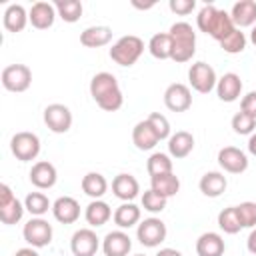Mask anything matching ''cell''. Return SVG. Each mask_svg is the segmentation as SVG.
<instances>
[{"mask_svg": "<svg viewBox=\"0 0 256 256\" xmlns=\"http://www.w3.org/2000/svg\"><path fill=\"white\" fill-rule=\"evenodd\" d=\"M150 188L154 192H158L160 196L164 198H172L178 194L180 190V180L174 172H168V174H160V176H152L150 178Z\"/></svg>", "mask_w": 256, "mask_h": 256, "instance_id": "31", "label": "cell"}, {"mask_svg": "<svg viewBox=\"0 0 256 256\" xmlns=\"http://www.w3.org/2000/svg\"><path fill=\"white\" fill-rule=\"evenodd\" d=\"M52 224H48V220L40 218V216H32L24 228H22V236L24 240L32 246V248H44L52 242Z\"/></svg>", "mask_w": 256, "mask_h": 256, "instance_id": "6", "label": "cell"}, {"mask_svg": "<svg viewBox=\"0 0 256 256\" xmlns=\"http://www.w3.org/2000/svg\"><path fill=\"white\" fill-rule=\"evenodd\" d=\"M168 8L178 16H186L196 8V0H170Z\"/></svg>", "mask_w": 256, "mask_h": 256, "instance_id": "42", "label": "cell"}, {"mask_svg": "<svg viewBox=\"0 0 256 256\" xmlns=\"http://www.w3.org/2000/svg\"><path fill=\"white\" fill-rule=\"evenodd\" d=\"M172 38V56L170 60L182 64L192 60L196 54V32L188 22H174L168 30Z\"/></svg>", "mask_w": 256, "mask_h": 256, "instance_id": "3", "label": "cell"}, {"mask_svg": "<svg viewBox=\"0 0 256 256\" xmlns=\"http://www.w3.org/2000/svg\"><path fill=\"white\" fill-rule=\"evenodd\" d=\"M52 214L60 224H74L80 218V204L72 196H60L52 202Z\"/></svg>", "mask_w": 256, "mask_h": 256, "instance_id": "17", "label": "cell"}, {"mask_svg": "<svg viewBox=\"0 0 256 256\" xmlns=\"http://www.w3.org/2000/svg\"><path fill=\"white\" fill-rule=\"evenodd\" d=\"M144 52V42L140 36L128 34L118 38L112 48H110V58L118 64V66H134L138 62V58Z\"/></svg>", "mask_w": 256, "mask_h": 256, "instance_id": "4", "label": "cell"}, {"mask_svg": "<svg viewBox=\"0 0 256 256\" xmlns=\"http://www.w3.org/2000/svg\"><path fill=\"white\" fill-rule=\"evenodd\" d=\"M14 256H40V254L36 252V248H32V246H26V248H20V250H16V252H14Z\"/></svg>", "mask_w": 256, "mask_h": 256, "instance_id": "45", "label": "cell"}, {"mask_svg": "<svg viewBox=\"0 0 256 256\" xmlns=\"http://www.w3.org/2000/svg\"><path fill=\"white\" fill-rule=\"evenodd\" d=\"M114 224L120 228V230H126V228H132L140 222V208L134 204V202H122L116 210H114Z\"/></svg>", "mask_w": 256, "mask_h": 256, "instance_id": "30", "label": "cell"}, {"mask_svg": "<svg viewBox=\"0 0 256 256\" xmlns=\"http://www.w3.org/2000/svg\"><path fill=\"white\" fill-rule=\"evenodd\" d=\"M80 186H82V192L86 196H90L92 200H102V196L108 190V182H106V178L100 172H88V174H84Z\"/></svg>", "mask_w": 256, "mask_h": 256, "instance_id": "29", "label": "cell"}, {"mask_svg": "<svg viewBox=\"0 0 256 256\" xmlns=\"http://www.w3.org/2000/svg\"><path fill=\"white\" fill-rule=\"evenodd\" d=\"M246 36H244V32L242 30H238V28H234L224 40H220L218 44H220V48L226 52V54H240L244 48H246Z\"/></svg>", "mask_w": 256, "mask_h": 256, "instance_id": "37", "label": "cell"}, {"mask_svg": "<svg viewBox=\"0 0 256 256\" xmlns=\"http://www.w3.org/2000/svg\"><path fill=\"white\" fill-rule=\"evenodd\" d=\"M242 228H256V202H242L236 206Z\"/></svg>", "mask_w": 256, "mask_h": 256, "instance_id": "41", "label": "cell"}, {"mask_svg": "<svg viewBox=\"0 0 256 256\" xmlns=\"http://www.w3.org/2000/svg\"><path fill=\"white\" fill-rule=\"evenodd\" d=\"M134 256H144V254H134Z\"/></svg>", "mask_w": 256, "mask_h": 256, "instance_id": "50", "label": "cell"}, {"mask_svg": "<svg viewBox=\"0 0 256 256\" xmlns=\"http://www.w3.org/2000/svg\"><path fill=\"white\" fill-rule=\"evenodd\" d=\"M156 256H182V252L176 248H162L156 252Z\"/></svg>", "mask_w": 256, "mask_h": 256, "instance_id": "46", "label": "cell"}, {"mask_svg": "<svg viewBox=\"0 0 256 256\" xmlns=\"http://www.w3.org/2000/svg\"><path fill=\"white\" fill-rule=\"evenodd\" d=\"M224 250H226V244L218 232H204L196 240V254L198 256H222Z\"/></svg>", "mask_w": 256, "mask_h": 256, "instance_id": "23", "label": "cell"}, {"mask_svg": "<svg viewBox=\"0 0 256 256\" xmlns=\"http://www.w3.org/2000/svg\"><path fill=\"white\" fill-rule=\"evenodd\" d=\"M10 150L16 156V160H20V162L36 160V156L40 154V138L28 130L16 132L10 138Z\"/></svg>", "mask_w": 256, "mask_h": 256, "instance_id": "5", "label": "cell"}, {"mask_svg": "<svg viewBox=\"0 0 256 256\" xmlns=\"http://www.w3.org/2000/svg\"><path fill=\"white\" fill-rule=\"evenodd\" d=\"M24 208L32 214V216H44L48 210H52V202L48 200V196L44 192H30L24 198Z\"/></svg>", "mask_w": 256, "mask_h": 256, "instance_id": "34", "label": "cell"}, {"mask_svg": "<svg viewBox=\"0 0 256 256\" xmlns=\"http://www.w3.org/2000/svg\"><path fill=\"white\" fill-rule=\"evenodd\" d=\"M166 234H168L166 224H164L160 218H156V216H150V218L142 220V222L138 224V228H136V238H138V242H140L142 246H146V248H156V246H160V244L166 240Z\"/></svg>", "mask_w": 256, "mask_h": 256, "instance_id": "7", "label": "cell"}, {"mask_svg": "<svg viewBox=\"0 0 256 256\" xmlns=\"http://www.w3.org/2000/svg\"><path fill=\"white\" fill-rule=\"evenodd\" d=\"M250 42L256 46V24H254V28H252V32H250Z\"/></svg>", "mask_w": 256, "mask_h": 256, "instance_id": "49", "label": "cell"}, {"mask_svg": "<svg viewBox=\"0 0 256 256\" xmlns=\"http://www.w3.org/2000/svg\"><path fill=\"white\" fill-rule=\"evenodd\" d=\"M164 104L170 112H186L192 106V92L186 84L174 82L164 90Z\"/></svg>", "mask_w": 256, "mask_h": 256, "instance_id": "13", "label": "cell"}, {"mask_svg": "<svg viewBox=\"0 0 256 256\" xmlns=\"http://www.w3.org/2000/svg\"><path fill=\"white\" fill-rule=\"evenodd\" d=\"M196 26L200 32L208 34L210 38L214 40H224L236 26L230 18V12L226 10H220L216 8L214 4H204L200 10H198V16H196Z\"/></svg>", "mask_w": 256, "mask_h": 256, "instance_id": "2", "label": "cell"}, {"mask_svg": "<svg viewBox=\"0 0 256 256\" xmlns=\"http://www.w3.org/2000/svg\"><path fill=\"white\" fill-rule=\"evenodd\" d=\"M110 40H112L110 26H88L80 34V44L86 48H102L110 44Z\"/></svg>", "mask_w": 256, "mask_h": 256, "instance_id": "25", "label": "cell"}, {"mask_svg": "<svg viewBox=\"0 0 256 256\" xmlns=\"http://www.w3.org/2000/svg\"><path fill=\"white\" fill-rule=\"evenodd\" d=\"M226 186H228L226 176H224L222 172H216V170L206 172V174L200 178V182H198L200 192H202L204 196H208V198H218V196H222V194L226 192Z\"/></svg>", "mask_w": 256, "mask_h": 256, "instance_id": "24", "label": "cell"}, {"mask_svg": "<svg viewBox=\"0 0 256 256\" xmlns=\"http://www.w3.org/2000/svg\"><path fill=\"white\" fill-rule=\"evenodd\" d=\"M112 208L108 206V202L104 200H92L86 210H84V218L86 222L92 226V228H98V226H104L110 218H112Z\"/></svg>", "mask_w": 256, "mask_h": 256, "instance_id": "28", "label": "cell"}, {"mask_svg": "<svg viewBox=\"0 0 256 256\" xmlns=\"http://www.w3.org/2000/svg\"><path fill=\"white\" fill-rule=\"evenodd\" d=\"M136 8H142V10H148V8H152L154 6V2H150V4H138V2H132Z\"/></svg>", "mask_w": 256, "mask_h": 256, "instance_id": "48", "label": "cell"}, {"mask_svg": "<svg viewBox=\"0 0 256 256\" xmlns=\"http://www.w3.org/2000/svg\"><path fill=\"white\" fill-rule=\"evenodd\" d=\"M58 12L54 8V4L50 2H34L32 8L28 10V18H30V24L38 30H46L54 24Z\"/></svg>", "mask_w": 256, "mask_h": 256, "instance_id": "19", "label": "cell"}, {"mask_svg": "<svg viewBox=\"0 0 256 256\" xmlns=\"http://www.w3.org/2000/svg\"><path fill=\"white\" fill-rule=\"evenodd\" d=\"M246 246H248V252H250V254H256V228H252V232L248 234Z\"/></svg>", "mask_w": 256, "mask_h": 256, "instance_id": "44", "label": "cell"}, {"mask_svg": "<svg viewBox=\"0 0 256 256\" xmlns=\"http://www.w3.org/2000/svg\"><path fill=\"white\" fill-rule=\"evenodd\" d=\"M240 110L256 118V90H252V92H248V94L242 96V100H240Z\"/></svg>", "mask_w": 256, "mask_h": 256, "instance_id": "43", "label": "cell"}, {"mask_svg": "<svg viewBox=\"0 0 256 256\" xmlns=\"http://www.w3.org/2000/svg\"><path fill=\"white\" fill-rule=\"evenodd\" d=\"M248 152H250L252 156H256V132L250 134V138H248Z\"/></svg>", "mask_w": 256, "mask_h": 256, "instance_id": "47", "label": "cell"}, {"mask_svg": "<svg viewBox=\"0 0 256 256\" xmlns=\"http://www.w3.org/2000/svg\"><path fill=\"white\" fill-rule=\"evenodd\" d=\"M146 170L152 176H160V174H168L172 172V156L164 154V152H154L150 154V158L146 160Z\"/></svg>", "mask_w": 256, "mask_h": 256, "instance_id": "35", "label": "cell"}, {"mask_svg": "<svg viewBox=\"0 0 256 256\" xmlns=\"http://www.w3.org/2000/svg\"><path fill=\"white\" fill-rule=\"evenodd\" d=\"M32 186H36L38 190H48L56 184L58 180V172H56V166L48 160H38L32 164L30 168V174H28Z\"/></svg>", "mask_w": 256, "mask_h": 256, "instance_id": "15", "label": "cell"}, {"mask_svg": "<svg viewBox=\"0 0 256 256\" xmlns=\"http://www.w3.org/2000/svg\"><path fill=\"white\" fill-rule=\"evenodd\" d=\"M148 50L156 60H168L172 56V38L168 32H158L150 38Z\"/></svg>", "mask_w": 256, "mask_h": 256, "instance_id": "32", "label": "cell"}, {"mask_svg": "<svg viewBox=\"0 0 256 256\" xmlns=\"http://www.w3.org/2000/svg\"><path fill=\"white\" fill-rule=\"evenodd\" d=\"M230 124H232V130H234L236 134H240V136H248V134H254L256 118L240 110V112H236V114L232 116V122H230Z\"/></svg>", "mask_w": 256, "mask_h": 256, "instance_id": "38", "label": "cell"}, {"mask_svg": "<svg viewBox=\"0 0 256 256\" xmlns=\"http://www.w3.org/2000/svg\"><path fill=\"white\" fill-rule=\"evenodd\" d=\"M54 8H56L58 16L64 22H68V24L78 22L80 16H82V10H84L82 8V2H78V0H56L54 2Z\"/></svg>", "mask_w": 256, "mask_h": 256, "instance_id": "33", "label": "cell"}, {"mask_svg": "<svg viewBox=\"0 0 256 256\" xmlns=\"http://www.w3.org/2000/svg\"><path fill=\"white\" fill-rule=\"evenodd\" d=\"M100 248V238L92 228H80L70 238V250L74 256H96Z\"/></svg>", "mask_w": 256, "mask_h": 256, "instance_id": "12", "label": "cell"}, {"mask_svg": "<svg viewBox=\"0 0 256 256\" xmlns=\"http://www.w3.org/2000/svg\"><path fill=\"white\" fill-rule=\"evenodd\" d=\"M44 124L48 126L50 132L54 134H64L72 128V112L64 104H48L44 108Z\"/></svg>", "mask_w": 256, "mask_h": 256, "instance_id": "11", "label": "cell"}, {"mask_svg": "<svg viewBox=\"0 0 256 256\" xmlns=\"http://www.w3.org/2000/svg\"><path fill=\"white\" fill-rule=\"evenodd\" d=\"M218 164L228 174H242L248 168V156L236 146H224L218 150Z\"/></svg>", "mask_w": 256, "mask_h": 256, "instance_id": "14", "label": "cell"}, {"mask_svg": "<svg viewBox=\"0 0 256 256\" xmlns=\"http://www.w3.org/2000/svg\"><path fill=\"white\" fill-rule=\"evenodd\" d=\"M132 250V240L124 230H112L102 238L104 256H128Z\"/></svg>", "mask_w": 256, "mask_h": 256, "instance_id": "16", "label": "cell"}, {"mask_svg": "<svg viewBox=\"0 0 256 256\" xmlns=\"http://www.w3.org/2000/svg\"><path fill=\"white\" fill-rule=\"evenodd\" d=\"M166 202H168V198L160 196V194L154 192L152 188L146 190V192L142 194V208L148 210L150 214H158V212H162V210L166 208Z\"/></svg>", "mask_w": 256, "mask_h": 256, "instance_id": "39", "label": "cell"}, {"mask_svg": "<svg viewBox=\"0 0 256 256\" xmlns=\"http://www.w3.org/2000/svg\"><path fill=\"white\" fill-rule=\"evenodd\" d=\"M146 120L152 124L154 132L158 134L160 140H168V138L172 136V132H170V122H168V118H166L164 114H160V112H152V114H148Z\"/></svg>", "mask_w": 256, "mask_h": 256, "instance_id": "40", "label": "cell"}, {"mask_svg": "<svg viewBox=\"0 0 256 256\" xmlns=\"http://www.w3.org/2000/svg\"><path fill=\"white\" fill-rule=\"evenodd\" d=\"M230 18L234 22V26L240 28H248L256 24V2L254 0H240L232 6L230 10Z\"/></svg>", "mask_w": 256, "mask_h": 256, "instance_id": "22", "label": "cell"}, {"mask_svg": "<svg viewBox=\"0 0 256 256\" xmlns=\"http://www.w3.org/2000/svg\"><path fill=\"white\" fill-rule=\"evenodd\" d=\"M188 82H190V86H192L196 92L208 94V92H212V90L216 88L218 78H216L214 68H212L210 64H206V62L200 60V62H194V64L188 68Z\"/></svg>", "mask_w": 256, "mask_h": 256, "instance_id": "10", "label": "cell"}, {"mask_svg": "<svg viewBox=\"0 0 256 256\" xmlns=\"http://www.w3.org/2000/svg\"><path fill=\"white\" fill-rule=\"evenodd\" d=\"M0 80L8 92H26L32 84V70L26 64H10L2 70Z\"/></svg>", "mask_w": 256, "mask_h": 256, "instance_id": "8", "label": "cell"}, {"mask_svg": "<svg viewBox=\"0 0 256 256\" xmlns=\"http://www.w3.org/2000/svg\"><path fill=\"white\" fill-rule=\"evenodd\" d=\"M132 142L138 150L144 152V150H152L160 142V138H158V134L154 132V128L148 120H140L132 128Z\"/></svg>", "mask_w": 256, "mask_h": 256, "instance_id": "21", "label": "cell"}, {"mask_svg": "<svg viewBox=\"0 0 256 256\" xmlns=\"http://www.w3.org/2000/svg\"><path fill=\"white\" fill-rule=\"evenodd\" d=\"M90 96L94 102L106 110V112H116L124 104V96L120 90V84L114 74L110 72H98L90 80Z\"/></svg>", "mask_w": 256, "mask_h": 256, "instance_id": "1", "label": "cell"}, {"mask_svg": "<svg viewBox=\"0 0 256 256\" xmlns=\"http://www.w3.org/2000/svg\"><path fill=\"white\" fill-rule=\"evenodd\" d=\"M216 94L222 102H236L242 94V80L236 72H226L216 82Z\"/></svg>", "mask_w": 256, "mask_h": 256, "instance_id": "18", "label": "cell"}, {"mask_svg": "<svg viewBox=\"0 0 256 256\" xmlns=\"http://www.w3.org/2000/svg\"><path fill=\"white\" fill-rule=\"evenodd\" d=\"M218 226H220V230L224 234H238L242 230V224H240L236 206H228V208L220 210V214H218Z\"/></svg>", "mask_w": 256, "mask_h": 256, "instance_id": "36", "label": "cell"}, {"mask_svg": "<svg viewBox=\"0 0 256 256\" xmlns=\"http://www.w3.org/2000/svg\"><path fill=\"white\" fill-rule=\"evenodd\" d=\"M24 204L14 196L12 188L8 184H0V220L6 226H12L22 220L24 216Z\"/></svg>", "mask_w": 256, "mask_h": 256, "instance_id": "9", "label": "cell"}, {"mask_svg": "<svg viewBox=\"0 0 256 256\" xmlns=\"http://www.w3.org/2000/svg\"><path fill=\"white\" fill-rule=\"evenodd\" d=\"M28 22H30V18H28V12H26V8L22 4H10L4 10L2 24H4V28L8 32H22Z\"/></svg>", "mask_w": 256, "mask_h": 256, "instance_id": "27", "label": "cell"}, {"mask_svg": "<svg viewBox=\"0 0 256 256\" xmlns=\"http://www.w3.org/2000/svg\"><path fill=\"white\" fill-rule=\"evenodd\" d=\"M112 192H114V196L118 200L132 202L140 194V184H138V180L132 174L122 172V174L114 176V180H112Z\"/></svg>", "mask_w": 256, "mask_h": 256, "instance_id": "20", "label": "cell"}, {"mask_svg": "<svg viewBox=\"0 0 256 256\" xmlns=\"http://www.w3.org/2000/svg\"><path fill=\"white\" fill-rule=\"evenodd\" d=\"M194 150V136L186 130H178L168 138V154L176 160L186 158Z\"/></svg>", "mask_w": 256, "mask_h": 256, "instance_id": "26", "label": "cell"}]
</instances>
